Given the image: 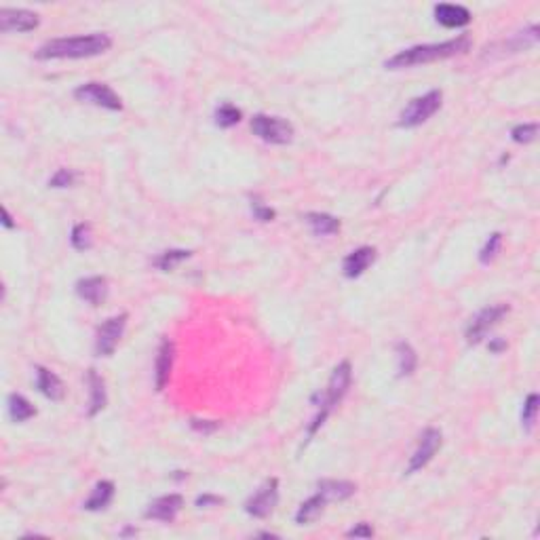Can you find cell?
Here are the masks:
<instances>
[{
	"mask_svg": "<svg viewBox=\"0 0 540 540\" xmlns=\"http://www.w3.org/2000/svg\"><path fill=\"white\" fill-rule=\"evenodd\" d=\"M471 49V38L466 34L451 38L446 43H435V45H418L412 49H405L397 55H393L390 60H386L384 68L388 70H403V68H412V66H422V64H431L437 60H448L454 55L466 53Z\"/></svg>",
	"mask_w": 540,
	"mask_h": 540,
	"instance_id": "obj_1",
	"label": "cell"
},
{
	"mask_svg": "<svg viewBox=\"0 0 540 540\" xmlns=\"http://www.w3.org/2000/svg\"><path fill=\"white\" fill-rule=\"evenodd\" d=\"M112 40L108 34H87V36H72V38H55L45 43L38 51V60H83L106 53Z\"/></svg>",
	"mask_w": 540,
	"mask_h": 540,
	"instance_id": "obj_2",
	"label": "cell"
},
{
	"mask_svg": "<svg viewBox=\"0 0 540 540\" xmlns=\"http://www.w3.org/2000/svg\"><path fill=\"white\" fill-rule=\"evenodd\" d=\"M351 382H353V367H351V363H349V361L338 363L336 369H334V373H332V378H330V382H327V390L321 395V403H319L321 412L315 416L313 424L308 427V435H315V433L323 427L327 414H330V412L344 399V395L349 393Z\"/></svg>",
	"mask_w": 540,
	"mask_h": 540,
	"instance_id": "obj_3",
	"label": "cell"
},
{
	"mask_svg": "<svg viewBox=\"0 0 540 540\" xmlns=\"http://www.w3.org/2000/svg\"><path fill=\"white\" fill-rule=\"evenodd\" d=\"M441 99H444V93L441 91H429L427 95L422 97H416L412 99L403 112L399 114V120L397 125L403 127V129H412V127H418L422 123H427L439 108H441Z\"/></svg>",
	"mask_w": 540,
	"mask_h": 540,
	"instance_id": "obj_4",
	"label": "cell"
},
{
	"mask_svg": "<svg viewBox=\"0 0 540 540\" xmlns=\"http://www.w3.org/2000/svg\"><path fill=\"white\" fill-rule=\"evenodd\" d=\"M252 131L269 142V144H289L293 140V125L285 118L279 116H266V114H256L252 118Z\"/></svg>",
	"mask_w": 540,
	"mask_h": 540,
	"instance_id": "obj_5",
	"label": "cell"
},
{
	"mask_svg": "<svg viewBox=\"0 0 540 540\" xmlns=\"http://www.w3.org/2000/svg\"><path fill=\"white\" fill-rule=\"evenodd\" d=\"M127 327V313H120L116 317H110L108 321H103L97 327V336H95V353L99 357H110L114 353V349L118 347V340L123 338Z\"/></svg>",
	"mask_w": 540,
	"mask_h": 540,
	"instance_id": "obj_6",
	"label": "cell"
},
{
	"mask_svg": "<svg viewBox=\"0 0 540 540\" xmlns=\"http://www.w3.org/2000/svg\"><path fill=\"white\" fill-rule=\"evenodd\" d=\"M509 313V304H494V306H488L483 308L479 315H475L466 327V342L468 344H479L485 334Z\"/></svg>",
	"mask_w": 540,
	"mask_h": 540,
	"instance_id": "obj_7",
	"label": "cell"
},
{
	"mask_svg": "<svg viewBox=\"0 0 540 540\" xmlns=\"http://www.w3.org/2000/svg\"><path fill=\"white\" fill-rule=\"evenodd\" d=\"M74 97L79 101L93 103V106H99V108H106V110H123V101H120L118 93H114L112 87H108L103 83L81 85L79 89L74 91Z\"/></svg>",
	"mask_w": 540,
	"mask_h": 540,
	"instance_id": "obj_8",
	"label": "cell"
},
{
	"mask_svg": "<svg viewBox=\"0 0 540 540\" xmlns=\"http://www.w3.org/2000/svg\"><path fill=\"white\" fill-rule=\"evenodd\" d=\"M441 439H444V437H441V431H437V429H427V431L422 433V437H420V444H418V448L414 451V456H412L407 468H405V475H412V473L424 468V466L433 460V456L439 451V448H441Z\"/></svg>",
	"mask_w": 540,
	"mask_h": 540,
	"instance_id": "obj_9",
	"label": "cell"
},
{
	"mask_svg": "<svg viewBox=\"0 0 540 540\" xmlns=\"http://www.w3.org/2000/svg\"><path fill=\"white\" fill-rule=\"evenodd\" d=\"M276 502H279V481H276V479H269V481L245 502V511H247L252 517L264 519V517H269L270 513L274 511Z\"/></svg>",
	"mask_w": 540,
	"mask_h": 540,
	"instance_id": "obj_10",
	"label": "cell"
},
{
	"mask_svg": "<svg viewBox=\"0 0 540 540\" xmlns=\"http://www.w3.org/2000/svg\"><path fill=\"white\" fill-rule=\"evenodd\" d=\"M40 19L36 13L26 9H0V30L2 32H30L38 28Z\"/></svg>",
	"mask_w": 540,
	"mask_h": 540,
	"instance_id": "obj_11",
	"label": "cell"
},
{
	"mask_svg": "<svg viewBox=\"0 0 540 540\" xmlns=\"http://www.w3.org/2000/svg\"><path fill=\"white\" fill-rule=\"evenodd\" d=\"M184 507V498L180 494H167V496H161L157 500H152L146 509V517L148 519H157V522H165V524H171L178 513Z\"/></svg>",
	"mask_w": 540,
	"mask_h": 540,
	"instance_id": "obj_12",
	"label": "cell"
},
{
	"mask_svg": "<svg viewBox=\"0 0 540 540\" xmlns=\"http://www.w3.org/2000/svg\"><path fill=\"white\" fill-rule=\"evenodd\" d=\"M77 293L91 306H99L108 298V281L103 276H87L77 283Z\"/></svg>",
	"mask_w": 540,
	"mask_h": 540,
	"instance_id": "obj_13",
	"label": "cell"
},
{
	"mask_svg": "<svg viewBox=\"0 0 540 540\" xmlns=\"http://www.w3.org/2000/svg\"><path fill=\"white\" fill-rule=\"evenodd\" d=\"M36 388L51 401H62L66 395V388H64V382L60 380V376L47 367H40V365L36 367Z\"/></svg>",
	"mask_w": 540,
	"mask_h": 540,
	"instance_id": "obj_14",
	"label": "cell"
},
{
	"mask_svg": "<svg viewBox=\"0 0 540 540\" xmlns=\"http://www.w3.org/2000/svg\"><path fill=\"white\" fill-rule=\"evenodd\" d=\"M376 260V249L373 247H359V249H355L353 254H349L347 258H344V276H349V279H357L361 276L365 270L371 266V262Z\"/></svg>",
	"mask_w": 540,
	"mask_h": 540,
	"instance_id": "obj_15",
	"label": "cell"
},
{
	"mask_svg": "<svg viewBox=\"0 0 540 540\" xmlns=\"http://www.w3.org/2000/svg\"><path fill=\"white\" fill-rule=\"evenodd\" d=\"M435 19L444 26V28H462L471 21V13L468 9L460 6V4H437L435 6Z\"/></svg>",
	"mask_w": 540,
	"mask_h": 540,
	"instance_id": "obj_16",
	"label": "cell"
},
{
	"mask_svg": "<svg viewBox=\"0 0 540 540\" xmlns=\"http://www.w3.org/2000/svg\"><path fill=\"white\" fill-rule=\"evenodd\" d=\"M171 367H174V342L171 340H163L159 355H157V390H163L165 384L169 382L171 376Z\"/></svg>",
	"mask_w": 540,
	"mask_h": 540,
	"instance_id": "obj_17",
	"label": "cell"
},
{
	"mask_svg": "<svg viewBox=\"0 0 540 540\" xmlns=\"http://www.w3.org/2000/svg\"><path fill=\"white\" fill-rule=\"evenodd\" d=\"M325 505H327V498H325L321 492H317L315 496H310L306 502L300 505V509H298V513H296V524L304 526V524L315 522V519L323 513Z\"/></svg>",
	"mask_w": 540,
	"mask_h": 540,
	"instance_id": "obj_18",
	"label": "cell"
},
{
	"mask_svg": "<svg viewBox=\"0 0 540 540\" xmlns=\"http://www.w3.org/2000/svg\"><path fill=\"white\" fill-rule=\"evenodd\" d=\"M319 492L327 500H347L357 492V485L351 481H336V479H323L319 483Z\"/></svg>",
	"mask_w": 540,
	"mask_h": 540,
	"instance_id": "obj_19",
	"label": "cell"
},
{
	"mask_svg": "<svg viewBox=\"0 0 540 540\" xmlns=\"http://www.w3.org/2000/svg\"><path fill=\"white\" fill-rule=\"evenodd\" d=\"M112 498H114V483L112 481H99L93 488L89 498H87L85 509L87 511H101L112 502Z\"/></svg>",
	"mask_w": 540,
	"mask_h": 540,
	"instance_id": "obj_20",
	"label": "cell"
},
{
	"mask_svg": "<svg viewBox=\"0 0 540 540\" xmlns=\"http://www.w3.org/2000/svg\"><path fill=\"white\" fill-rule=\"evenodd\" d=\"M306 222L310 226V230L317 237H325V235H336L340 230V220L330 215V213H308Z\"/></svg>",
	"mask_w": 540,
	"mask_h": 540,
	"instance_id": "obj_21",
	"label": "cell"
},
{
	"mask_svg": "<svg viewBox=\"0 0 540 540\" xmlns=\"http://www.w3.org/2000/svg\"><path fill=\"white\" fill-rule=\"evenodd\" d=\"M9 414H11V418H13L15 422H26V420H30V418L36 416V410H34V405H32L23 395L13 393V395L9 397Z\"/></svg>",
	"mask_w": 540,
	"mask_h": 540,
	"instance_id": "obj_22",
	"label": "cell"
},
{
	"mask_svg": "<svg viewBox=\"0 0 540 540\" xmlns=\"http://www.w3.org/2000/svg\"><path fill=\"white\" fill-rule=\"evenodd\" d=\"M89 386H91V401H89V416L99 414L106 407V388H103V380L97 376L95 369H89Z\"/></svg>",
	"mask_w": 540,
	"mask_h": 540,
	"instance_id": "obj_23",
	"label": "cell"
},
{
	"mask_svg": "<svg viewBox=\"0 0 540 540\" xmlns=\"http://www.w3.org/2000/svg\"><path fill=\"white\" fill-rule=\"evenodd\" d=\"M397 367H399V376H412L416 365H418V357L414 353V349L407 342H399L397 344Z\"/></svg>",
	"mask_w": 540,
	"mask_h": 540,
	"instance_id": "obj_24",
	"label": "cell"
},
{
	"mask_svg": "<svg viewBox=\"0 0 540 540\" xmlns=\"http://www.w3.org/2000/svg\"><path fill=\"white\" fill-rule=\"evenodd\" d=\"M241 110L232 103H222L218 110H215V125L222 127V129H228V127H235L239 120H241Z\"/></svg>",
	"mask_w": 540,
	"mask_h": 540,
	"instance_id": "obj_25",
	"label": "cell"
},
{
	"mask_svg": "<svg viewBox=\"0 0 540 540\" xmlns=\"http://www.w3.org/2000/svg\"><path fill=\"white\" fill-rule=\"evenodd\" d=\"M190 256H192V252H186V249H171V252L161 254V256L154 260V264L161 270H174L180 262L188 260Z\"/></svg>",
	"mask_w": 540,
	"mask_h": 540,
	"instance_id": "obj_26",
	"label": "cell"
},
{
	"mask_svg": "<svg viewBox=\"0 0 540 540\" xmlns=\"http://www.w3.org/2000/svg\"><path fill=\"white\" fill-rule=\"evenodd\" d=\"M72 247L79 249V252H87L93 245V232H91L89 224H77L74 230H72Z\"/></svg>",
	"mask_w": 540,
	"mask_h": 540,
	"instance_id": "obj_27",
	"label": "cell"
},
{
	"mask_svg": "<svg viewBox=\"0 0 540 540\" xmlns=\"http://www.w3.org/2000/svg\"><path fill=\"white\" fill-rule=\"evenodd\" d=\"M536 414H539V395L532 393L526 403H524V412H522V422H524V429L528 433H532L534 429V422H536Z\"/></svg>",
	"mask_w": 540,
	"mask_h": 540,
	"instance_id": "obj_28",
	"label": "cell"
},
{
	"mask_svg": "<svg viewBox=\"0 0 540 540\" xmlns=\"http://www.w3.org/2000/svg\"><path fill=\"white\" fill-rule=\"evenodd\" d=\"M536 135H539V125L536 123H524V125H517L511 131V137L517 144H530V142L536 140Z\"/></svg>",
	"mask_w": 540,
	"mask_h": 540,
	"instance_id": "obj_29",
	"label": "cell"
},
{
	"mask_svg": "<svg viewBox=\"0 0 540 540\" xmlns=\"http://www.w3.org/2000/svg\"><path fill=\"white\" fill-rule=\"evenodd\" d=\"M500 243H502V235H500V232L490 235V239H488L485 247H483V249H481V254H479V262H481V264L492 262V260H494V256H496V254H498V249H500Z\"/></svg>",
	"mask_w": 540,
	"mask_h": 540,
	"instance_id": "obj_30",
	"label": "cell"
},
{
	"mask_svg": "<svg viewBox=\"0 0 540 540\" xmlns=\"http://www.w3.org/2000/svg\"><path fill=\"white\" fill-rule=\"evenodd\" d=\"M77 180V174L72 169H57V174L49 180L51 188H68Z\"/></svg>",
	"mask_w": 540,
	"mask_h": 540,
	"instance_id": "obj_31",
	"label": "cell"
},
{
	"mask_svg": "<svg viewBox=\"0 0 540 540\" xmlns=\"http://www.w3.org/2000/svg\"><path fill=\"white\" fill-rule=\"evenodd\" d=\"M347 536H349V539H371V536H373V530H371L369 524L363 522L359 526H355L353 530H349Z\"/></svg>",
	"mask_w": 540,
	"mask_h": 540,
	"instance_id": "obj_32",
	"label": "cell"
},
{
	"mask_svg": "<svg viewBox=\"0 0 540 540\" xmlns=\"http://www.w3.org/2000/svg\"><path fill=\"white\" fill-rule=\"evenodd\" d=\"M254 215H256L260 222H270V220H274V209L264 207V205H260V203H254Z\"/></svg>",
	"mask_w": 540,
	"mask_h": 540,
	"instance_id": "obj_33",
	"label": "cell"
},
{
	"mask_svg": "<svg viewBox=\"0 0 540 540\" xmlns=\"http://www.w3.org/2000/svg\"><path fill=\"white\" fill-rule=\"evenodd\" d=\"M220 424L218 422H211V420H192V429L198 431V433H213Z\"/></svg>",
	"mask_w": 540,
	"mask_h": 540,
	"instance_id": "obj_34",
	"label": "cell"
},
{
	"mask_svg": "<svg viewBox=\"0 0 540 540\" xmlns=\"http://www.w3.org/2000/svg\"><path fill=\"white\" fill-rule=\"evenodd\" d=\"M224 500L220 496H211V494H205V496H198L196 498V507H209V505H222Z\"/></svg>",
	"mask_w": 540,
	"mask_h": 540,
	"instance_id": "obj_35",
	"label": "cell"
},
{
	"mask_svg": "<svg viewBox=\"0 0 540 540\" xmlns=\"http://www.w3.org/2000/svg\"><path fill=\"white\" fill-rule=\"evenodd\" d=\"M502 349H507V342H505V340H492V342H490V351H492V353H500Z\"/></svg>",
	"mask_w": 540,
	"mask_h": 540,
	"instance_id": "obj_36",
	"label": "cell"
},
{
	"mask_svg": "<svg viewBox=\"0 0 540 540\" xmlns=\"http://www.w3.org/2000/svg\"><path fill=\"white\" fill-rule=\"evenodd\" d=\"M2 224L6 226V228H13V220H11V213H9V209L6 207H2Z\"/></svg>",
	"mask_w": 540,
	"mask_h": 540,
	"instance_id": "obj_37",
	"label": "cell"
}]
</instances>
